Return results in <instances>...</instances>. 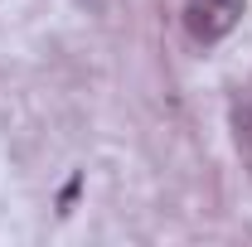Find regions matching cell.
<instances>
[{"mask_svg":"<svg viewBox=\"0 0 252 247\" xmlns=\"http://www.w3.org/2000/svg\"><path fill=\"white\" fill-rule=\"evenodd\" d=\"M238 20H243V0H189L185 10V25L199 44H219Z\"/></svg>","mask_w":252,"mask_h":247,"instance_id":"1","label":"cell"},{"mask_svg":"<svg viewBox=\"0 0 252 247\" xmlns=\"http://www.w3.org/2000/svg\"><path fill=\"white\" fill-rule=\"evenodd\" d=\"M233 141H238V155H243V165L252 170V102H243V107L233 112Z\"/></svg>","mask_w":252,"mask_h":247,"instance_id":"2","label":"cell"}]
</instances>
